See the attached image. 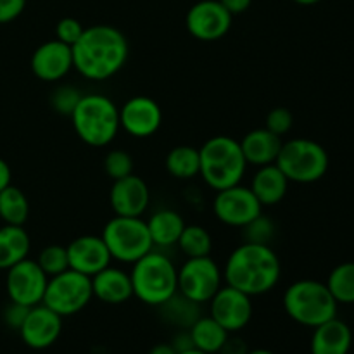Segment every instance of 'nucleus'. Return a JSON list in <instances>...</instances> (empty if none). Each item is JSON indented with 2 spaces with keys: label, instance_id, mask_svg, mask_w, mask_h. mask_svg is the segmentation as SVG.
<instances>
[{
  "label": "nucleus",
  "instance_id": "1",
  "mask_svg": "<svg viewBox=\"0 0 354 354\" xmlns=\"http://www.w3.org/2000/svg\"><path fill=\"white\" fill-rule=\"evenodd\" d=\"M73 69L83 78L104 82L113 78L128 61V40L118 28L93 24L73 45Z\"/></svg>",
  "mask_w": 354,
  "mask_h": 354
},
{
  "label": "nucleus",
  "instance_id": "2",
  "mask_svg": "<svg viewBox=\"0 0 354 354\" xmlns=\"http://www.w3.org/2000/svg\"><path fill=\"white\" fill-rule=\"evenodd\" d=\"M282 266L277 252L268 244L244 242L228 256L223 268L227 286L242 290L248 296H263L277 287Z\"/></svg>",
  "mask_w": 354,
  "mask_h": 354
},
{
  "label": "nucleus",
  "instance_id": "3",
  "mask_svg": "<svg viewBox=\"0 0 354 354\" xmlns=\"http://www.w3.org/2000/svg\"><path fill=\"white\" fill-rule=\"evenodd\" d=\"M69 118L75 133L90 147H106L121 130L120 107L102 93H83Z\"/></svg>",
  "mask_w": 354,
  "mask_h": 354
},
{
  "label": "nucleus",
  "instance_id": "4",
  "mask_svg": "<svg viewBox=\"0 0 354 354\" xmlns=\"http://www.w3.org/2000/svg\"><path fill=\"white\" fill-rule=\"evenodd\" d=\"M201 173L207 187L223 190L239 185L248 169L239 140L228 135H214L199 149Z\"/></svg>",
  "mask_w": 354,
  "mask_h": 354
},
{
  "label": "nucleus",
  "instance_id": "5",
  "mask_svg": "<svg viewBox=\"0 0 354 354\" xmlns=\"http://www.w3.org/2000/svg\"><path fill=\"white\" fill-rule=\"evenodd\" d=\"M133 296L147 306L159 308L178 292V270L162 252H151L133 263L130 272Z\"/></svg>",
  "mask_w": 354,
  "mask_h": 354
},
{
  "label": "nucleus",
  "instance_id": "6",
  "mask_svg": "<svg viewBox=\"0 0 354 354\" xmlns=\"http://www.w3.org/2000/svg\"><path fill=\"white\" fill-rule=\"evenodd\" d=\"M337 301L327 283L318 280H297L283 292V310L296 324L315 328L337 317Z\"/></svg>",
  "mask_w": 354,
  "mask_h": 354
},
{
  "label": "nucleus",
  "instance_id": "7",
  "mask_svg": "<svg viewBox=\"0 0 354 354\" xmlns=\"http://www.w3.org/2000/svg\"><path fill=\"white\" fill-rule=\"evenodd\" d=\"M328 162L324 145L310 138H290L280 147L275 165L289 182L315 183L328 171Z\"/></svg>",
  "mask_w": 354,
  "mask_h": 354
},
{
  "label": "nucleus",
  "instance_id": "8",
  "mask_svg": "<svg viewBox=\"0 0 354 354\" xmlns=\"http://www.w3.org/2000/svg\"><path fill=\"white\" fill-rule=\"evenodd\" d=\"M102 241L106 242L113 261L133 265L154 249L147 221L142 218L114 216L104 225Z\"/></svg>",
  "mask_w": 354,
  "mask_h": 354
},
{
  "label": "nucleus",
  "instance_id": "9",
  "mask_svg": "<svg viewBox=\"0 0 354 354\" xmlns=\"http://www.w3.org/2000/svg\"><path fill=\"white\" fill-rule=\"evenodd\" d=\"M92 299V279L69 268L48 279L41 304L64 318L85 310Z\"/></svg>",
  "mask_w": 354,
  "mask_h": 354
},
{
  "label": "nucleus",
  "instance_id": "10",
  "mask_svg": "<svg viewBox=\"0 0 354 354\" xmlns=\"http://www.w3.org/2000/svg\"><path fill=\"white\" fill-rule=\"evenodd\" d=\"M223 270L211 256L187 258L178 270V292L197 304L209 303L220 290Z\"/></svg>",
  "mask_w": 354,
  "mask_h": 354
},
{
  "label": "nucleus",
  "instance_id": "11",
  "mask_svg": "<svg viewBox=\"0 0 354 354\" xmlns=\"http://www.w3.org/2000/svg\"><path fill=\"white\" fill-rule=\"evenodd\" d=\"M213 213L223 225L244 228L263 213V206L249 187L239 183V185L218 190L213 199Z\"/></svg>",
  "mask_w": 354,
  "mask_h": 354
},
{
  "label": "nucleus",
  "instance_id": "12",
  "mask_svg": "<svg viewBox=\"0 0 354 354\" xmlns=\"http://www.w3.org/2000/svg\"><path fill=\"white\" fill-rule=\"evenodd\" d=\"M48 277L37 263V259H23L10 266L6 275L7 296L12 303L33 308L44 301Z\"/></svg>",
  "mask_w": 354,
  "mask_h": 354
},
{
  "label": "nucleus",
  "instance_id": "13",
  "mask_svg": "<svg viewBox=\"0 0 354 354\" xmlns=\"http://www.w3.org/2000/svg\"><path fill=\"white\" fill-rule=\"evenodd\" d=\"M232 16L220 0H201L185 16L187 31L199 41H218L230 31Z\"/></svg>",
  "mask_w": 354,
  "mask_h": 354
},
{
  "label": "nucleus",
  "instance_id": "14",
  "mask_svg": "<svg viewBox=\"0 0 354 354\" xmlns=\"http://www.w3.org/2000/svg\"><path fill=\"white\" fill-rule=\"evenodd\" d=\"M209 317L230 334L241 332L252 318L251 296L230 286H221L209 301Z\"/></svg>",
  "mask_w": 354,
  "mask_h": 354
},
{
  "label": "nucleus",
  "instance_id": "15",
  "mask_svg": "<svg viewBox=\"0 0 354 354\" xmlns=\"http://www.w3.org/2000/svg\"><path fill=\"white\" fill-rule=\"evenodd\" d=\"M121 130L133 138H149L162 124V109L147 95H135L120 107Z\"/></svg>",
  "mask_w": 354,
  "mask_h": 354
},
{
  "label": "nucleus",
  "instance_id": "16",
  "mask_svg": "<svg viewBox=\"0 0 354 354\" xmlns=\"http://www.w3.org/2000/svg\"><path fill=\"white\" fill-rule=\"evenodd\" d=\"M17 332L28 348L38 349V351L47 349L61 337L62 317L40 303L30 308L26 320Z\"/></svg>",
  "mask_w": 354,
  "mask_h": 354
},
{
  "label": "nucleus",
  "instance_id": "17",
  "mask_svg": "<svg viewBox=\"0 0 354 354\" xmlns=\"http://www.w3.org/2000/svg\"><path fill=\"white\" fill-rule=\"evenodd\" d=\"M30 66L33 75L41 82H59L73 69V48L57 38L45 41L35 48Z\"/></svg>",
  "mask_w": 354,
  "mask_h": 354
},
{
  "label": "nucleus",
  "instance_id": "18",
  "mask_svg": "<svg viewBox=\"0 0 354 354\" xmlns=\"http://www.w3.org/2000/svg\"><path fill=\"white\" fill-rule=\"evenodd\" d=\"M109 203L116 216L142 218L151 203V192L145 180L131 173L124 178L114 180L109 192Z\"/></svg>",
  "mask_w": 354,
  "mask_h": 354
},
{
  "label": "nucleus",
  "instance_id": "19",
  "mask_svg": "<svg viewBox=\"0 0 354 354\" xmlns=\"http://www.w3.org/2000/svg\"><path fill=\"white\" fill-rule=\"evenodd\" d=\"M66 249H68L69 268L90 279L100 270L107 268L113 261L106 242L100 235H80L71 244L66 245Z\"/></svg>",
  "mask_w": 354,
  "mask_h": 354
},
{
  "label": "nucleus",
  "instance_id": "20",
  "mask_svg": "<svg viewBox=\"0 0 354 354\" xmlns=\"http://www.w3.org/2000/svg\"><path fill=\"white\" fill-rule=\"evenodd\" d=\"M92 290L104 304H123L133 297L130 273L111 265L92 277Z\"/></svg>",
  "mask_w": 354,
  "mask_h": 354
},
{
  "label": "nucleus",
  "instance_id": "21",
  "mask_svg": "<svg viewBox=\"0 0 354 354\" xmlns=\"http://www.w3.org/2000/svg\"><path fill=\"white\" fill-rule=\"evenodd\" d=\"M239 144H241L245 162L256 166V168H261V166L273 165L277 161L283 142L282 137L272 133L266 128H256V130L245 133Z\"/></svg>",
  "mask_w": 354,
  "mask_h": 354
},
{
  "label": "nucleus",
  "instance_id": "22",
  "mask_svg": "<svg viewBox=\"0 0 354 354\" xmlns=\"http://www.w3.org/2000/svg\"><path fill=\"white\" fill-rule=\"evenodd\" d=\"M311 354H348L353 344V332L337 317L313 328Z\"/></svg>",
  "mask_w": 354,
  "mask_h": 354
},
{
  "label": "nucleus",
  "instance_id": "23",
  "mask_svg": "<svg viewBox=\"0 0 354 354\" xmlns=\"http://www.w3.org/2000/svg\"><path fill=\"white\" fill-rule=\"evenodd\" d=\"M249 189L252 190V194H254L256 199L259 201V204L263 207L277 206L287 196L289 180L283 175L282 169L273 162V165H266L258 168V171L252 176Z\"/></svg>",
  "mask_w": 354,
  "mask_h": 354
},
{
  "label": "nucleus",
  "instance_id": "24",
  "mask_svg": "<svg viewBox=\"0 0 354 354\" xmlns=\"http://www.w3.org/2000/svg\"><path fill=\"white\" fill-rule=\"evenodd\" d=\"M147 228L154 248H171L178 242L185 221L175 209H159L149 216Z\"/></svg>",
  "mask_w": 354,
  "mask_h": 354
},
{
  "label": "nucleus",
  "instance_id": "25",
  "mask_svg": "<svg viewBox=\"0 0 354 354\" xmlns=\"http://www.w3.org/2000/svg\"><path fill=\"white\" fill-rule=\"evenodd\" d=\"M31 241L24 227L3 225L0 227V270H9L10 266L28 258Z\"/></svg>",
  "mask_w": 354,
  "mask_h": 354
},
{
  "label": "nucleus",
  "instance_id": "26",
  "mask_svg": "<svg viewBox=\"0 0 354 354\" xmlns=\"http://www.w3.org/2000/svg\"><path fill=\"white\" fill-rule=\"evenodd\" d=\"M189 334L192 337L194 348L207 354H218L230 337V332L225 330L214 318L201 317L192 327L189 328Z\"/></svg>",
  "mask_w": 354,
  "mask_h": 354
},
{
  "label": "nucleus",
  "instance_id": "27",
  "mask_svg": "<svg viewBox=\"0 0 354 354\" xmlns=\"http://www.w3.org/2000/svg\"><path fill=\"white\" fill-rule=\"evenodd\" d=\"M159 310H161L162 318L169 325L182 328V330H189L201 318V304L194 303L180 292L169 297L165 304L159 306Z\"/></svg>",
  "mask_w": 354,
  "mask_h": 354
},
{
  "label": "nucleus",
  "instance_id": "28",
  "mask_svg": "<svg viewBox=\"0 0 354 354\" xmlns=\"http://www.w3.org/2000/svg\"><path fill=\"white\" fill-rule=\"evenodd\" d=\"M166 171L176 180H192L201 173L199 149L192 145H176L166 156Z\"/></svg>",
  "mask_w": 354,
  "mask_h": 354
},
{
  "label": "nucleus",
  "instance_id": "29",
  "mask_svg": "<svg viewBox=\"0 0 354 354\" xmlns=\"http://www.w3.org/2000/svg\"><path fill=\"white\" fill-rule=\"evenodd\" d=\"M30 216V203L19 187H9L0 192V220L3 225H17L24 227Z\"/></svg>",
  "mask_w": 354,
  "mask_h": 354
},
{
  "label": "nucleus",
  "instance_id": "30",
  "mask_svg": "<svg viewBox=\"0 0 354 354\" xmlns=\"http://www.w3.org/2000/svg\"><path fill=\"white\" fill-rule=\"evenodd\" d=\"M176 245L187 258H203L211 254L213 239L209 232L201 225H185Z\"/></svg>",
  "mask_w": 354,
  "mask_h": 354
},
{
  "label": "nucleus",
  "instance_id": "31",
  "mask_svg": "<svg viewBox=\"0 0 354 354\" xmlns=\"http://www.w3.org/2000/svg\"><path fill=\"white\" fill-rule=\"evenodd\" d=\"M327 287L337 304H354V261L335 266L328 275Z\"/></svg>",
  "mask_w": 354,
  "mask_h": 354
},
{
  "label": "nucleus",
  "instance_id": "32",
  "mask_svg": "<svg viewBox=\"0 0 354 354\" xmlns=\"http://www.w3.org/2000/svg\"><path fill=\"white\" fill-rule=\"evenodd\" d=\"M37 263L40 265V268L44 270L48 279L54 275H59V273L69 270L68 249H66V245L61 244L47 245V248H44L40 251Z\"/></svg>",
  "mask_w": 354,
  "mask_h": 354
},
{
  "label": "nucleus",
  "instance_id": "33",
  "mask_svg": "<svg viewBox=\"0 0 354 354\" xmlns=\"http://www.w3.org/2000/svg\"><path fill=\"white\" fill-rule=\"evenodd\" d=\"M104 171L111 180H120L133 173V159L127 151L114 149L104 158Z\"/></svg>",
  "mask_w": 354,
  "mask_h": 354
},
{
  "label": "nucleus",
  "instance_id": "34",
  "mask_svg": "<svg viewBox=\"0 0 354 354\" xmlns=\"http://www.w3.org/2000/svg\"><path fill=\"white\" fill-rule=\"evenodd\" d=\"M83 93L80 92L76 86L73 85H61L52 92L50 95V106L55 113L62 114V116H71L75 107L78 106L80 99Z\"/></svg>",
  "mask_w": 354,
  "mask_h": 354
},
{
  "label": "nucleus",
  "instance_id": "35",
  "mask_svg": "<svg viewBox=\"0 0 354 354\" xmlns=\"http://www.w3.org/2000/svg\"><path fill=\"white\" fill-rule=\"evenodd\" d=\"M245 242H254V244H268L275 235V223L265 214H259L258 218L244 227Z\"/></svg>",
  "mask_w": 354,
  "mask_h": 354
},
{
  "label": "nucleus",
  "instance_id": "36",
  "mask_svg": "<svg viewBox=\"0 0 354 354\" xmlns=\"http://www.w3.org/2000/svg\"><path fill=\"white\" fill-rule=\"evenodd\" d=\"M292 113H290L289 109H286V107H275V109L270 111L268 116H266L265 128L272 131V133L279 135V137H283V135H287L292 130Z\"/></svg>",
  "mask_w": 354,
  "mask_h": 354
},
{
  "label": "nucleus",
  "instance_id": "37",
  "mask_svg": "<svg viewBox=\"0 0 354 354\" xmlns=\"http://www.w3.org/2000/svg\"><path fill=\"white\" fill-rule=\"evenodd\" d=\"M83 31H85V28H83V24L78 19H75V17H62L57 23V26H55V38L62 41V44L73 47L83 35Z\"/></svg>",
  "mask_w": 354,
  "mask_h": 354
},
{
  "label": "nucleus",
  "instance_id": "38",
  "mask_svg": "<svg viewBox=\"0 0 354 354\" xmlns=\"http://www.w3.org/2000/svg\"><path fill=\"white\" fill-rule=\"evenodd\" d=\"M28 311H30L28 306H23V304L10 301L6 310H3V322H6L7 327L14 328V330H19L21 325L26 320Z\"/></svg>",
  "mask_w": 354,
  "mask_h": 354
},
{
  "label": "nucleus",
  "instance_id": "39",
  "mask_svg": "<svg viewBox=\"0 0 354 354\" xmlns=\"http://www.w3.org/2000/svg\"><path fill=\"white\" fill-rule=\"evenodd\" d=\"M26 0H0V24L12 23L23 14Z\"/></svg>",
  "mask_w": 354,
  "mask_h": 354
},
{
  "label": "nucleus",
  "instance_id": "40",
  "mask_svg": "<svg viewBox=\"0 0 354 354\" xmlns=\"http://www.w3.org/2000/svg\"><path fill=\"white\" fill-rule=\"evenodd\" d=\"M220 3L232 14V16H237V14L245 12V10L251 7L252 0H220Z\"/></svg>",
  "mask_w": 354,
  "mask_h": 354
},
{
  "label": "nucleus",
  "instance_id": "41",
  "mask_svg": "<svg viewBox=\"0 0 354 354\" xmlns=\"http://www.w3.org/2000/svg\"><path fill=\"white\" fill-rule=\"evenodd\" d=\"M218 354H248V346L237 337H228Z\"/></svg>",
  "mask_w": 354,
  "mask_h": 354
},
{
  "label": "nucleus",
  "instance_id": "42",
  "mask_svg": "<svg viewBox=\"0 0 354 354\" xmlns=\"http://www.w3.org/2000/svg\"><path fill=\"white\" fill-rule=\"evenodd\" d=\"M171 346L176 349V353H182V351H187V349L194 348L192 337H190L189 330H182V332H180V334L176 335L175 339H173Z\"/></svg>",
  "mask_w": 354,
  "mask_h": 354
},
{
  "label": "nucleus",
  "instance_id": "43",
  "mask_svg": "<svg viewBox=\"0 0 354 354\" xmlns=\"http://www.w3.org/2000/svg\"><path fill=\"white\" fill-rule=\"evenodd\" d=\"M10 180H12V171H10V166L0 158V192H2L6 187L10 185Z\"/></svg>",
  "mask_w": 354,
  "mask_h": 354
},
{
  "label": "nucleus",
  "instance_id": "44",
  "mask_svg": "<svg viewBox=\"0 0 354 354\" xmlns=\"http://www.w3.org/2000/svg\"><path fill=\"white\" fill-rule=\"evenodd\" d=\"M149 354H178L171 344H156Z\"/></svg>",
  "mask_w": 354,
  "mask_h": 354
},
{
  "label": "nucleus",
  "instance_id": "45",
  "mask_svg": "<svg viewBox=\"0 0 354 354\" xmlns=\"http://www.w3.org/2000/svg\"><path fill=\"white\" fill-rule=\"evenodd\" d=\"M292 2L299 3V6H315V3H320L322 0H292Z\"/></svg>",
  "mask_w": 354,
  "mask_h": 354
},
{
  "label": "nucleus",
  "instance_id": "46",
  "mask_svg": "<svg viewBox=\"0 0 354 354\" xmlns=\"http://www.w3.org/2000/svg\"><path fill=\"white\" fill-rule=\"evenodd\" d=\"M178 354H207V353L201 351V349H197V348H190V349H187V351H182Z\"/></svg>",
  "mask_w": 354,
  "mask_h": 354
},
{
  "label": "nucleus",
  "instance_id": "47",
  "mask_svg": "<svg viewBox=\"0 0 354 354\" xmlns=\"http://www.w3.org/2000/svg\"><path fill=\"white\" fill-rule=\"evenodd\" d=\"M248 354H275V353L268 351V349H254V351H248Z\"/></svg>",
  "mask_w": 354,
  "mask_h": 354
}]
</instances>
